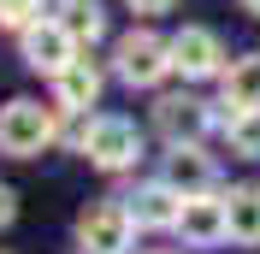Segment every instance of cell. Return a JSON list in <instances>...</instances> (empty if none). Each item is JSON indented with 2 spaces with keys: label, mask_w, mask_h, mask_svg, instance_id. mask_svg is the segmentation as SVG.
Wrapping results in <instances>:
<instances>
[{
  "label": "cell",
  "mask_w": 260,
  "mask_h": 254,
  "mask_svg": "<svg viewBox=\"0 0 260 254\" xmlns=\"http://www.w3.org/2000/svg\"><path fill=\"white\" fill-rule=\"evenodd\" d=\"M12 219H18V195L6 189V183H0V231H6V225H12Z\"/></svg>",
  "instance_id": "cell-17"
},
{
  "label": "cell",
  "mask_w": 260,
  "mask_h": 254,
  "mask_svg": "<svg viewBox=\"0 0 260 254\" xmlns=\"http://www.w3.org/2000/svg\"><path fill=\"white\" fill-rule=\"evenodd\" d=\"M113 65H118V77L130 89H154L172 71V42H160V36H148V30H130L113 48Z\"/></svg>",
  "instance_id": "cell-3"
},
{
  "label": "cell",
  "mask_w": 260,
  "mask_h": 254,
  "mask_svg": "<svg viewBox=\"0 0 260 254\" xmlns=\"http://www.w3.org/2000/svg\"><path fill=\"white\" fill-rule=\"evenodd\" d=\"M225 136H231V148L243 160H260V112H231Z\"/></svg>",
  "instance_id": "cell-15"
},
{
  "label": "cell",
  "mask_w": 260,
  "mask_h": 254,
  "mask_svg": "<svg viewBox=\"0 0 260 254\" xmlns=\"http://www.w3.org/2000/svg\"><path fill=\"white\" fill-rule=\"evenodd\" d=\"M36 18H42V0H0V30H30Z\"/></svg>",
  "instance_id": "cell-16"
},
{
  "label": "cell",
  "mask_w": 260,
  "mask_h": 254,
  "mask_svg": "<svg viewBox=\"0 0 260 254\" xmlns=\"http://www.w3.org/2000/svg\"><path fill=\"white\" fill-rule=\"evenodd\" d=\"M172 71H183V77H219V71H225V48H219V36L201 30V24L178 30V36H172Z\"/></svg>",
  "instance_id": "cell-7"
},
{
  "label": "cell",
  "mask_w": 260,
  "mask_h": 254,
  "mask_svg": "<svg viewBox=\"0 0 260 254\" xmlns=\"http://www.w3.org/2000/svg\"><path fill=\"white\" fill-rule=\"evenodd\" d=\"M154 124H160V136L172 148H183V142H195L213 118H207V107H201L195 95H166L160 107H154Z\"/></svg>",
  "instance_id": "cell-8"
},
{
  "label": "cell",
  "mask_w": 260,
  "mask_h": 254,
  "mask_svg": "<svg viewBox=\"0 0 260 254\" xmlns=\"http://www.w3.org/2000/svg\"><path fill=\"white\" fill-rule=\"evenodd\" d=\"M83 154H89V166H101V172H124V166L142 160V130L130 124V118H89Z\"/></svg>",
  "instance_id": "cell-2"
},
{
  "label": "cell",
  "mask_w": 260,
  "mask_h": 254,
  "mask_svg": "<svg viewBox=\"0 0 260 254\" xmlns=\"http://www.w3.org/2000/svg\"><path fill=\"white\" fill-rule=\"evenodd\" d=\"M24 59L36 71H65V65L77 59V36L65 30L59 18H36L30 30H24Z\"/></svg>",
  "instance_id": "cell-6"
},
{
  "label": "cell",
  "mask_w": 260,
  "mask_h": 254,
  "mask_svg": "<svg viewBox=\"0 0 260 254\" xmlns=\"http://www.w3.org/2000/svg\"><path fill=\"white\" fill-rule=\"evenodd\" d=\"M225 107L231 112H260V53L231 59V71H225Z\"/></svg>",
  "instance_id": "cell-13"
},
{
  "label": "cell",
  "mask_w": 260,
  "mask_h": 254,
  "mask_svg": "<svg viewBox=\"0 0 260 254\" xmlns=\"http://www.w3.org/2000/svg\"><path fill=\"white\" fill-rule=\"evenodd\" d=\"M189 248H213V242L231 237V219H225V201L219 195H183L178 207V225H172Z\"/></svg>",
  "instance_id": "cell-5"
},
{
  "label": "cell",
  "mask_w": 260,
  "mask_h": 254,
  "mask_svg": "<svg viewBox=\"0 0 260 254\" xmlns=\"http://www.w3.org/2000/svg\"><path fill=\"white\" fill-rule=\"evenodd\" d=\"M166 183H172L178 195H207L213 189V160L201 154L195 142H183L178 154L166 160Z\"/></svg>",
  "instance_id": "cell-11"
},
{
  "label": "cell",
  "mask_w": 260,
  "mask_h": 254,
  "mask_svg": "<svg viewBox=\"0 0 260 254\" xmlns=\"http://www.w3.org/2000/svg\"><path fill=\"white\" fill-rule=\"evenodd\" d=\"M130 231H136V219H130V207H118V201H101V207H89V213L77 219L83 254H124Z\"/></svg>",
  "instance_id": "cell-4"
},
{
  "label": "cell",
  "mask_w": 260,
  "mask_h": 254,
  "mask_svg": "<svg viewBox=\"0 0 260 254\" xmlns=\"http://www.w3.org/2000/svg\"><path fill=\"white\" fill-rule=\"evenodd\" d=\"M225 219H231V242L260 248V183H243L225 195Z\"/></svg>",
  "instance_id": "cell-12"
},
{
  "label": "cell",
  "mask_w": 260,
  "mask_h": 254,
  "mask_svg": "<svg viewBox=\"0 0 260 254\" xmlns=\"http://www.w3.org/2000/svg\"><path fill=\"white\" fill-rule=\"evenodd\" d=\"M48 142H53V107H42V101L0 107V154L6 160H36Z\"/></svg>",
  "instance_id": "cell-1"
},
{
  "label": "cell",
  "mask_w": 260,
  "mask_h": 254,
  "mask_svg": "<svg viewBox=\"0 0 260 254\" xmlns=\"http://www.w3.org/2000/svg\"><path fill=\"white\" fill-rule=\"evenodd\" d=\"M130 12H166V6H172V0H124Z\"/></svg>",
  "instance_id": "cell-18"
},
{
  "label": "cell",
  "mask_w": 260,
  "mask_h": 254,
  "mask_svg": "<svg viewBox=\"0 0 260 254\" xmlns=\"http://www.w3.org/2000/svg\"><path fill=\"white\" fill-rule=\"evenodd\" d=\"M53 101H59L65 112H89L101 101V71L95 59H71L65 71H53Z\"/></svg>",
  "instance_id": "cell-9"
},
{
  "label": "cell",
  "mask_w": 260,
  "mask_h": 254,
  "mask_svg": "<svg viewBox=\"0 0 260 254\" xmlns=\"http://www.w3.org/2000/svg\"><path fill=\"white\" fill-rule=\"evenodd\" d=\"M243 12H254V18H260V0H243Z\"/></svg>",
  "instance_id": "cell-19"
},
{
  "label": "cell",
  "mask_w": 260,
  "mask_h": 254,
  "mask_svg": "<svg viewBox=\"0 0 260 254\" xmlns=\"http://www.w3.org/2000/svg\"><path fill=\"white\" fill-rule=\"evenodd\" d=\"M178 207H183V195L172 183H148V189L130 195V219L142 231H166V225H178Z\"/></svg>",
  "instance_id": "cell-10"
},
{
  "label": "cell",
  "mask_w": 260,
  "mask_h": 254,
  "mask_svg": "<svg viewBox=\"0 0 260 254\" xmlns=\"http://www.w3.org/2000/svg\"><path fill=\"white\" fill-rule=\"evenodd\" d=\"M53 18H59L65 30L77 36V42H95L107 30V18H101V0H53Z\"/></svg>",
  "instance_id": "cell-14"
}]
</instances>
